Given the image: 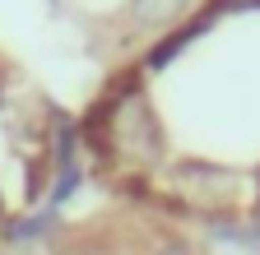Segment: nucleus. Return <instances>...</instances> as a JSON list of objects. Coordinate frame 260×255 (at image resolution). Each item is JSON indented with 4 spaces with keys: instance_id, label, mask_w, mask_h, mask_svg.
<instances>
[{
    "instance_id": "f257e3e1",
    "label": "nucleus",
    "mask_w": 260,
    "mask_h": 255,
    "mask_svg": "<svg viewBox=\"0 0 260 255\" xmlns=\"http://www.w3.org/2000/svg\"><path fill=\"white\" fill-rule=\"evenodd\" d=\"M112 144L125 158H135V163H153V158H158L162 135H158V121H153L149 102L130 98V102L116 107V116H112Z\"/></svg>"
},
{
    "instance_id": "f03ea898",
    "label": "nucleus",
    "mask_w": 260,
    "mask_h": 255,
    "mask_svg": "<svg viewBox=\"0 0 260 255\" xmlns=\"http://www.w3.org/2000/svg\"><path fill=\"white\" fill-rule=\"evenodd\" d=\"M0 255H56V241H47V237L28 223V228H14V232H10V241H5V250H0Z\"/></svg>"
},
{
    "instance_id": "7ed1b4c3",
    "label": "nucleus",
    "mask_w": 260,
    "mask_h": 255,
    "mask_svg": "<svg viewBox=\"0 0 260 255\" xmlns=\"http://www.w3.org/2000/svg\"><path fill=\"white\" fill-rule=\"evenodd\" d=\"M186 0H130V14H135L140 23H168L181 14Z\"/></svg>"
},
{
    "instance_id": "20e7f679",
    "label": "nucleus",
    "mask_w": 260,
    "mask_h": 255,
    "mask_svg": "<svg viewBox=\"0 0 260 255\" xmlns=\"http://www.w3.org/2000/svg\"><path fill=\"white\" fill-rule=\"evenodd\" d=\"M158 255H195V250H190V246H186V241H168V246H162V250H158Z\"/></svg>"
}]
</instances>
